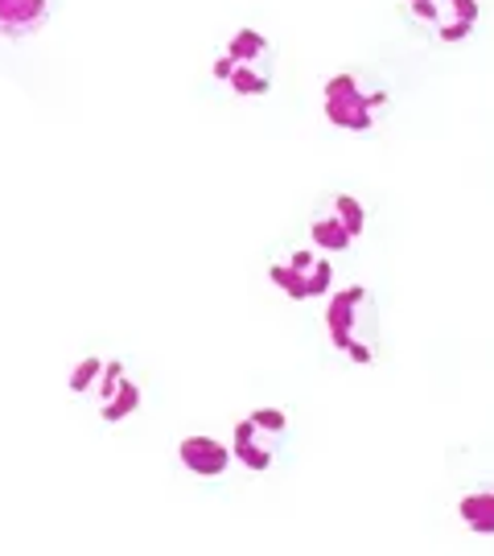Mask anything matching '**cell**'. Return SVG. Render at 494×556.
Here are the masks:
<instances>
[{"label":"cell","instance_id":"2","mask_svg":"<svg viewBox=\"0 0 494 556\" xmlns=\"http://www.w3.org/2000/svg\"><path fill=\"white\" fill-rule=\"evenodd\" d=\"M388 103H392L388 87L367 83L358 71H338L321 83V116L351 137H376Z\"/></svg>","mask_w":494,"mask_h":556},{"label":"cell","instance_id":"7","mask_svg":"<svg viewBox=\"0 0 494 556\" xmlns=\"http://www.w3.org/2000/svg\"><path fill=\"white\" fill-rule=\"evenodd\" d=\"M91 396H96L99 417L107 420V425H119V420L137 417L140 383L128 376L124 358H103V371H99L96 388H91Z\"/></svg>","mask_w":494,"mask_h":556},{"label":"cell","instance_id":"11","mask_svg":"<svg viewBox=\"0 0 494 556\" xmlns=\"http://www.w3.org/2000/svg\"><path fill=\"white\" fill-rule=\"evenodd\" d=\"M223 54L236 62V66H268V62H273V41H268V34L243 25V29H236V34L227 38Z\"/></svg>","mask_w":494,"mask_h":556},{"label":"cell","instance_id":"9","mask_svg":"<svg viewBox=\"0 0 494 556\" xmlns=\"http://www.w3.org/2000/svg\"><path fill=\"white\" fill-rule=\"evenodd\" d=\"M54 0H0V38L21 41L46 29Z\"/></svg>","mask_w":494,"mask_h":556},{"label":"cell","instance_id":"8","mask_svg":"<svg viewBox=\"0 0 494 556\" xmlns=\"http://www.w3.org/2000/svg\"><path fill=\"white\" fill-rule=\"evenodd\" d=\"M178 462L186 475L194 478H223L231 470V445L227 441L211 438V433H190L178 441Z\"/></svg>","mask_w":494,"mask_h":556},{"label":"cell","instance_id":"10","mask_svg":"<svg viewBox=\"0 0 494 556\" xmlns=\"http://www.w3.org/2000/svg\"><path fill=\"white\" fill-rule=\"evenodd\" d=\"M211 75H215V83H227L236 100H259V96L273 91V71L268 66H236L227 54H218Z\"/></svg>","mask_w":494,"mask_h":556},{"label":"cell","instance_id":"4","mask_svg":"<svg viewBox=\"0 0 494 556\" xmlns=\"http://www.w3.org/2000/svg\"><path fill=\"white\" fill-rule=\"evenodd\" d=\"M284 441H289V413H280V408H252L231 429V457L243 470L264 475V470H273V462L284 450Z\"/></svg>","mask_w":494,"mask_h":556},{"label":"cell","instance_id":"6","mask_svg":"<svg viewBox=\"0 0 494 556\" xmlns=\"http://www.w3.org/2000/svg\"><path fill=\"white\" fill-rule=\"evenodd\" d=\"M268 280L289 301L326 298L334 289V264H330V256H321L317 248H293L289 256L268 268Z\"/></svg>","mask_w":494,"mask_h":556},{"label":"cell","instance_id":"1","mask_svg":"<svg viewBox=\"0 0 494 556\" xmlns=\"http://www.w3.org/2000/svg\"><path fill=\"white\" fill-rule=\"evenodd\" d=\"M326 338L338 355H346L355 367L379 363V309L367 285H342L326 293Z\"/></svg>","mask_w":494,"mask_h":556},{"label":"cell","instance_id":"12","mask_svg":"<svg viewBox=\"0 0 494 556\" xmlns=\"http://www.w3.org/2000/svg\"><path fill=\"white\" fill-rule=\"evenodd\" d=\"M457 519L474 536H494V486H478L457 498Z\"/></svg>","mask_w":494,"mask_h":556},{"label":"cell","instance_id":"13","mask_svg":"<svg viewBox=\"0 0 494 556\" xmlns=\"http://www.w3.org/2000/svg\"><path fill=\"white\" fill-rule=\"evenodd\" d=\"M99 371H103V358H99V355L79 358V363H75V371H71V379H66V388H71L75 396H91Z\"/></svg>","mask_w":494,"mask_h":556},{"label":"cell","instance_id":"3","mask_svg":"<svg viewBox=\"0 0 494 556\" xmlns=\"http://www.w3.org/2000/svg\"><path fill=\"white\" fill-rule=\"evenodd\" d=\"M363 231H367V206L346 190L326 194L309 215V248H317L321 256H346Z\"/></svg>","mask_w":494,"mask_h":556},{"label":"cell","instance_id":"5","mask_svg":"<svg viewBox=\"0 0 494 556\" xmlns=\"http://www.w3.org/2000/svg\"><path fill=\"white\" fill-rule=\"evenodd\" d=\"M404 17L425 38L441 41V46H457L478 29L482 21V4L478 0H400Z\"/></svg>","mask_w":494,"mask_h":556}]
</instances>
